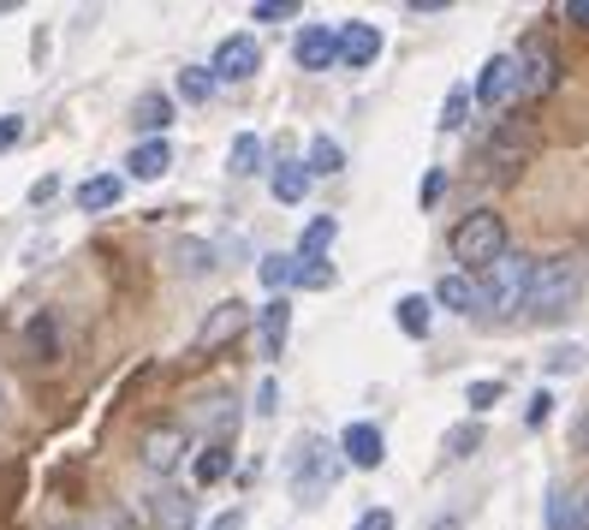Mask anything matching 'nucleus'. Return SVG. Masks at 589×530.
Returning a JSON list of instances; mask_svg holds the SVG:
<instances>
[{"label":"nucleus","instance_id":"15","mask_svg":"<svg viewBox=\"0 0 589 530\" xmlns=\"http://www.w3.org/2000/svg\"><path fill=\"white\" fill-rule=\"evenodd\" d=\"M120 197H126V180H120V173H96V180H84V185H78V209H84V215L113 209Z\"/></svg>","mask_w":589,"mask_h":530},{"label":"nucleus","instance_id":"7","mask_svg":"<svg viewBox=\"0 0 589 530\" xmlns=\"http://www.w3.org/2000/svg\"><path fill=\"white\" fill-rule=\"evenodd\" d=\"M519 66H524V96H548L559 84V54H554V42L542 31H530L519 42Z\"/></svg>","mask_w":589,"mask_h":530},{"label":"nucleus","instance_id":"11","mask_svg":"<svg viewBox=\"0 0 589 530\" xmlns=\"http://www.w3.org/2000/svg\"><path fill=\"white\" fill-rule=\"evenodd\" d=\"M340 453H346V465H358V470H375L381 459H388V441H381L375 423H351V430L340 435Z\"/></svg>","mask_w":589,"mask_h":530},{"label":"nucleus","instance_id":"40","mask_svg":"<svg viewBox=\"0 0 589 530\" xmlns=\"http://www.w3.org/2000/svg\"><path fill=\"white\" fill-rule=\"evenodd\" d=\"M566 19H571V24H583V31H589V0H566Z\"/></svg>","mask_w":589,"mask_h":530},{"label":"nucleus","instance_id":"24","mask_svg":"<svg viewBox=\"0 0 589 530\" xmlns=\"http://www.w3.org/2000/svg\"><path fill=\"white\" fill-rule=\"evenodd\" d=\"M548 530H583L578 495H571V489H554V495H548Z\"/></svg>","mask_w":589,"mask_h":530},{"label":"nucleus","instance_id":"41","mask_svg":"<svg viewBox=\"0 0 589 530\" xmlns=\"http://www.w3.org/2000/svg\"><path fill=\"white\" fill-rule=\"evenodd\" d=\"M54 191H61V180H36V185H31V203H48Z\"/></svg>","mask_w":589,"mask_h":530},{"label":"nucleus","instance_id":"27","mask_svg":"<svg viewBox=\"0 0 589 530\" xmlns=\"http://www.w3.org/2000/svg\"><path fill=\"white\" fill-rule=\"evenodd\" d=\"M477 447H482V430H477V423H452V430H447V459H470Z\"/></svg>","mask_w":589,"mask_h":530},{"label":"nucleus","instance_id":"6","mask_svg":"<svg viewBox=\"0 0 589 530\" xmlns=\"http://www.w3.org/2000/svg\"><path fill=\"white\" fill-rule=\"evenodd\" d=\"M250 328V304L244 299H220L209 316H203V328H197V358H209V351H227L232 340H239V334Z\"/></svg>","mask_w":589,"mask_h":530},{"label":"nucleus","instance_id":"10","mask_svg":"<svg viewBox=\"0 0 589 530\" xmlns=\"http://www.w3.org/2000/svg\"><path fill=\"white\" fill-rule=\"evenodd\" d=\"M185 447H190V441H185V430H179V423H161V430H150V435H143V465H150L155 477H167V470L185 459Z\"/></svg>","mask_w":589,"mask_h":530},{"label":"nucleus","instance_id":"33","mask_svg":"<svg viewBox=\"0 0 589 530\" xmlns=\"http://www.w3.org/2000/svg\"><path fill=\"white\" fill-rule=\"evenodd\" d=\"M465 113H470V90H447V101H440V126L459 131V126H465Z\"/></svg>","mask_w":589,"mask_h":530},{"label":"nucleus","instance_id":"19","mask_svg":"<svg viewBox=\"0 0 589 530\" xmlns=\"http://www.w3.org/2000/svg\"><path fill=\"white\" fill-rule=\"evenodd\" d=\"M257 328H262V351H269V358H280V346H286V328H292V304H286V299H269V304H262V316H257Z\"/></svg>","mask_w":589,"mask_h":530},{"label":"nucleus","instance_id":"9","mask_svg":"<svg viewBox=\"0 0 589 530\" xmlns=\"http://www.w3.org/2000/svg\"><path fill=\"white\" fill-rule=\"evenodd\" d=\"M482 155H489V167H494V173H519V167H524V155H530V131H524V120H506V126H500Z\"/></svg>","mask_w":589,"mask_h":530},{"label":"nucleus","instance_id":"26","mask_svg":"<svg viewBox=\"0 0 589 530\" xmlns=\"http://www.w3.org/2000/svg\"><path fill=\"white\" fill-rule=\"evenodd\" d=\"M400 328L411 334V340H423V334H429V299H417V292L400 299Z\"/></svg>","mask_w":589,"mask_h":530},{"label":"nucleus","instance_id":"17","mask_svg":"<svg viewBox=\"0 0 589 530\" xmlns=\"http://www.w3.org/2000/svg\"><path fill=\"white\" fill-rule=\"evenodd\" d=\"M131 180H161V173L173 167V150H167V138H143L138 150H131Z\"/></svg>","mask_w":589,"mask_h":530},{"label":"nucleus","instance_id":"20","mask_svg":"<svg viewBox=\"0 0 589 530\" xmlns=\"http://www.w3.org/2000/svg\"><path fill=\"white\" fill-rule=\"evenodd\" d=\"M435 304H447V311H459V316H470L477 311V281L470 274H440V286H435Z\"/></svg>","mask_w":589,"mask_h":530},{"label":"nucleus","instance_id":"25","mask_svg":"<svg viewBox=\"0 0 589 530\" xmlns=\"http://www.w3.org/2000/svg\"><path fill=\"white\" fill-rule=\"evenodd\" d=\"M24 346H31V358H36V364H48V358H54V316H48V311L31 316V328H24Z\"/></svg>","mask_w":589,"mask_h":530},{"label":"nucleus","instance_id":"23","mask_svg":"<svg viewBox=\"0 0 589 530\" xmlns=\"http://www.w3.org/2000/svg\"><path fill=\"white\" fill-rule=\"evenodd\" d=\"M257 274H262V286H269L274 299H280L286 286H298V257H262Z\"/></svg>","mask_w":589,"mask_h":530},{"label":"nucleus","instance_id":"4","mask_svg":"<svg viewBox=\"0 0 589 530\" xmlns=\"http://www.w3.org/2000/svg\"><path fill=\"white\" fill-rule=\"evenodd\" d=\"M530 269H536L530 257H519V250H506V257H500L494 269L477 281V299H482V311H489V316H512V311H524Z\"/></svg>","mask_w":589,"mask_h":530},{"label":"nucleus","instance_id":"22","mask_svg":"<svg viewBox=\"0 0 589 530\" xmlns=\"http://www.w3.org/2000/svg\"><path fill=\"white\" fill-rule=\"evenodd\" d=\"M232 470V441H209V447L197 453V483L209 489V483H220Z\"/></svg>","mask_w":589,"mask_h":530},{"label":"nucleus","instance_id":"37","mask_svg":"<svg viewBox=\"0 0 589 530\" xmlns=\"http://www.w3.org/2000/svg\"><path fill=\"white\" fill-rule=\"evenodd\" d=\"M548 418H554V393H536V400H530V411H524V423H530V430H542Z\"/></svg>","mask_w":589,"mask_h":530},{"label":"nucleus","instance_id":"34","mask_svg":"<svg viewBox=\"0 0 589 530\" xmlns=\"http://www.w3.org/2000/svg\"><path fill=\"white\" fill-rule=\"evenodd\" d=\"M465 400H470V411H489V405H500V381H470V388H465Z\"/></svg>","mask_w":589,"mask_h":530},{"label":"nucleus","instance_id":"28","mask_svg":"<svg viewBox=\"0 0 589 530\" xmlns=\"http://www.w3.org/2000/svg\"><path fill=\"white\" fill-rule=\"evenodd\" d=\"M173 257H179V269H185V274H203V269H215V250L203 245V239H179V250H173Z\"/></svg>","mask_w":589,"mask_h":530},{"label":"nucleus","instance_id":"16","mask_svg":"<svg viewBox=\"0 0 589 530\" xmlns=\"http://www.w3.org/2000/svg\"><path fill=\"white\" fill-rule=\"evenodd\" d=\"M131 126H138V131H150V138H161V131L173 126V101L161 96V90H143L138 101H131Z\"/></svg>","mask_w":589,"mask_h":530},{"label":"nucleus","instance_id":"12","mask_svg":"<svg viewBox=\"0 0 589 530\" xmlns=\"http://www.w3.org/2000/svg\"><path fill=\"white\" fill-rule=\"evenodd\" d=\"M292 54H298L304 72H328L334 61H340V31H321V24H310V31L298 36V48H292Z\"/></svg>","mask_w":589,"mask_h":530},{"label":"nucleus","instance_id":"14","mask_svg":"<svg viewBox=\"0 0 589 530\" xmlns=\"http://www.w3.org/2000/svg\"><path fill=\"white\" fill-rule=\"evenodd\" d=\"M262 161H269V143L257 138V131H239L227 150V173L232 180H250V173H262Z\"/></svg>","mask_w":589,"mask_h":530},{"label":"nucleus","instance_id":"1","mask_svg":"<svg viewBox=\"0 0 589 530\" xmlns=\"http://www.w3.org/2000/svg\"><path fill=\"white\" fill-rule=\"evenodd\" d=\"M578 292H583V269L571 257H554V262H536L530 269V292H524V311L536 322H559L578 311Z\"/></svg>","mask_w":589,"mask_h":530},{"label":"nucleus","instance_id":"13","mask_svg":"<svg viewBox=\"0 0 589 530\" xmlns=\"http://www.w3.org/2000/svg\"><path fill=\"white\" fill-rule=\"evenodd\" d=\"M375 54H381V31H375V24H363V19L340 24V61L346 66H370Z\"/></svg>","mask_w":589,"mask_h":530},{"label":"nucleus","instance_id":"43","mask_svg":"<svg viewBox=\"0 0 589 530\" xmlns=\"http://www.w3.org/2000/svg\"><path fill=\"white\" fill-rule=\"evenodd\" d=\"M239 524H244V519H239V512H220V519H215L209 530H239Z\"/></svg>","mask_w":589,"mask_h":530},{"label":"nucleus","instance_id":"5","mask_svg":"<svg viewBox=\"0 0 589 530\" xmlns=\"http://www.w3.org/2000/svg\"><path fill=\"white\" fill-rule=\"evenodd\" d=\"M470 96L482 101V108H512V101L524 96V66L519 54H489L477 72V84H470Z\"/></svg>","mask_w":589,"mask_h":530},{"label":"nucleus","instance_id":"39","mask_svg":"<svg viewBox=\"0 0 589 530\" xmlns=\"http://www.w3.org/2000/svg\"><path fill=\"white\" fill-rule=\"evenodd\" d=\"M358 530H393V512H388V507L363 512V519H358Z\"/></svg>","mask_w":589,"mask_h":530},{"label":"nucleus","instance_id":"38","mask_svg":"<svg viewBox=\"0 0 589 530\" xmlns=\"http://www.w3.org/2000/svg\"><path fill=\"white\" fill-rule=\"evenodd\" d=\"M19 138H24V120L19 113H0V150H12Z\"/></svg>","mask_w":589,"mask_h":530},{"label":"nucleus","instance_id":"2","mask_svg":"<svg viewBox=\"0 0 589 530\" xmlns=\"http://www.w3.org/2000/svg\"><path fill=\"white\" fill-rule=\"evenodd\" d=\"M506 257V220L494 209H470L459 227H452V262H465V274H489L494 262Z\"/></svg>","mask_w":589,"mask_h":530},{"label":"nucleus","instance_id":"36","mask_svg":"<svg viewBox=\"0 0 589 530\" xmlns=\"http://www.w3.org/2000/svg\"><path fill=\"white\" fill-rule=\"evenodd\" d=\"M578 358H583L578 346H554V351H548V370H554V376H571V370H578Z\"/></svg>","mask_w":589,"mask_h":530},{"label":"nucleus","instance_id":"35","mask_svg":"<svg viewBox=\"0 0 589 530\" xmlns=\"http://www.w3.org/2000/svg\"><path fill=\"white\" fill-rule=\"evenodd\" d=\"M250 12H257V24H274V19H292L298 7H292V0H257Z\"/></svg>","mask_w":589,"mask_h":530},{"label":"nucleus","instance_id":"18","mask_svg":"<svg viewBox=\"0 0 589 530\" xmlns=\"http://www.w3.org/2000/svg\"><path fill=\"white\" fill-rule=\"evenodd\" d=\"M150 512H155V530H190V519H197L190 495H179V489H161L150 500Z\"/></svg>","mask_w":589,"mask_h":530},{"label":"nucleus","instance_id":"29","mask_svg":"<svg viewBox=\"0 0 589 530\" xmlns=\"http://www.w3.org/2000/svg\"><path fill=\"white\" fill-rule=\"evenodd\" d=\"M179 96H185V101H209V96H215V72L185 66V72H179Z\"/></svg>","mask_w":589,"mask_h":530},{"label":"nucleus","instance_id":"8","mask_svg":"<svg viewBox=\"0 0 589 530\" xmlns=\"http://www.w3.org/2000/svg\"><path fill=\"white\" fill-rule=\"evenodd\" d=\"M257 66H262V48H257V36H227L215 48V84H244V78H257Z\"/></svg>","mask_w":589,"mask_h":530},{"label":"nucleus","instance_id":"46","mask_svg":"<svg viewBox=\"0 0 589 530\" xmlns=\"http://www.w3.org/2000/svg\"><path fill=\"white\" fill-rule=\"evenodd\" d=\"M113 530H138V524H131V519H120V524H113Z\"/></svg>","mask_w":589,"mask_h":530},{"label":"nucleus","instance_id":"3","mask_svg":"<svg viewBox=\"0 0 589 530\" xmlns=\"http://www.w3.org/2000/svg\"><path fill=\"white\" fill-rule=\"evenodd\" d=\"M340 465H346L340 447H328V441H316V435L304 441L298 459H292V495H298V507H321V495L334 489Z\"/></svg>","mask_w":589,"mask_h":530},{"label":"nucleus","instance_id":"44","mask_svg":"<svg viewBox=\"0 0 589 530\" xmlns=\"http://www.w3.org/2000/svg\"><path fill=\"white\" fill-rule=\"evenodd\" d=\"M578 447H589V411L578 418Z\"/></svg>","mask_w":589,"mask_h":530},{"label":"nucleus","instance_id":"30","mask_svg":"<svg viewBox=\"0 0 589 530\" xmlns=\"http://www.w3.org/2000/svg\"><path fill=\"white\" fill-rule=\"evenodd\" d=\"M298 286H304V292H328V286H334L328 257H304V262H298Z\"/></svg>","mask_w":589,"mask_h":530},{"label":"nucleus","instance_id":"32","mask_svg":"<svg viewBox=\"0 0 589 530\" xmlns=\"http://www.w3.org/2000/svg\"><path fill=\"white\" fill-rule=\"evenodd\" d=\"M340 167H346L340 143H334V138H316V143H310V173H340Z\"/></svg>","mask_w":589,"mask_h":530},{"label":"nucleus","instance_id":"31","mask_svg":"<svg viewBox=\"0 0 589 530\" xmlns=\"http://www.w3.org/2000/svg\"><path fill=\"white\" fill-rule=\"evenodd\" d=\"M328 245H334V215H316L310 227H304V245L298 250H304V257H321Z\"/></svg>","mask_w":589,"mask_h":530},{"label":"nucleus","instance_id":"21","mask_svg":"<svg viewBox=\"0 0 589 530\" xmlns=\"http://www.w3.org/2000/svg\"><path fill=\"white\" fill-rule=\"evenodd\" d=\"M310 180H316V173L304 167V161H280V167H274V197L280 203H304V197H310Z\"/></svg>","mask_w":589,"mask_h":530},{"label":"nucleus","instance_id":"42","mask_svg":"<svg viewBox=\"0 0 589 530\" xmlns=\"http://www.w3.org/2000/svg\"><path fill=\"white\" fill-rule=\"evenodd\" d=\"M274 400H280V393H274V381H262V393H257V411H262V418L274 411Z\"/></svg>","mask_w":589,"mask_h":530},{"label":"nucleus","instance_id":"45","mask_svg":"<svg viewBox=\"0 0 589 530\" xmlns=\"http://www.w3.org/2000/svg\"><path fill=\"white\" fill-rule=\"evenodd\" d=\"M578 519H583V530H589V489L578 495Z\"/></svg>","mask_w":589,"mask_h":530},{"label":"nucleus","instance_id":"47","mask_svg":"<svg viewBox=\"0 0 589 530\" xmlns=\"http://www.w3.org/2000/svg\"><path fill=\"white\" fill-rule=\"evenodd\" d=\"M54 530H78V524H54Z\"/></svg>","mask_w":589,"mask_h":530}]
</instances>
